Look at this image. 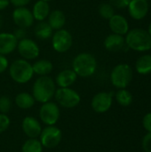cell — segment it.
<instances>
[{
  "label": "cell",
  "mask_w": 151,
  "mask_h": 152,
  "mask_svg": "<svg viewBox=\"0 0 151 152\" xmlns=\"http://www.w3.org/2000/svg\"><path fill=\"white\" fill-rule=\"evenodd\" d=\"M21 127L24 134L30 139H36L42 131V126L38 120L31 116L24 118L22 120Z\"/></svg>",
  "instance_id": "5bb4252c"
},
{
  "label": "cell",
  "mask_w": 151,
  "mask_h": 152,
  "mask_svg": "<svg viewBox=\"0 0 151 152\" xmlns=\"http://www.w3.org/2000/svg\"><path fill=\"white\" fill-rule=\"evenodd\" d=\"M73 44V38L69 31L61 28L56 30V32L52 36V45L57 53H63L68 52Z\"/></svg>",
  "instance_id": "ba28073f"
},
{
  "label": "cell",
  "mask_w": 151,
  "mask_h": 152,
  "mask_svg": "<svg viewBox=\"0 0 151 152\" xmlns=\"http://www.w3.org/2000/svg\"><path fill=\"white\" fill-rule=\"evenodd\" d=\"M32 69L34 74L38 76H47L53 70V63L48 60H39L36 61L33 65Z\"/></svg>",
  "instance_id": "603a6c76"
},
{
  "label": "cell",
  "mask_w": 151,
  "mask_h": 152,
  "mask_svg": "<svg viewBox=\"0 0 151 152\" xmlns=\"http://www.w3.org/2000/svg\"><path fill=\"white\" fill-rule=\"evenodd\" d=\"M39 118L44 125L54 126L60 118L58 104L51 101L43 103L39 110Z\"/></svg>",
  "instance_id": "9c48e42d"
},
{
  "label": "cell",
  "mask_w": 151,
  "mask_h": 152,
  "mask_svg": "<svg viewBox=\"0 0 151 152\" xmlns=\"http://www.w3.org/2000/svg\"><path fill=\"white\" fill-rule=\"evenodd\" d=\"M112 93L101 92L93 96L92 99V109L97 113L107 112L112 105Z\"/></svg>",
  "instance_id": "7c38bea8"
},
{
  "label": "cell",
  "mask_w": 151,
  "mask_h": 152,
  "mask_svg": "<svg viewBox=\"0 0 151 152\" xmlns=\"http://www.w3.org/2000/svg\"><path fill=\"white\" fill-rule=\"evenodd\" d=\"M18 40L12 33H0V54L7 55L17 48Z\"/></svg>",
  "instance_id": "9a60e30c"
},
{
  "label": "cell",
  "mask_w": 151,
  "mask_h": 152,
  "mask_svg": "<svg viewBox=\"0 0 151 152\" xmlns=\"http://www.w3.org/2000/svg\"><path fill=\"white\" fill-rule=\"evenodd\" d=\"M12 34L14 35V37H16V39H17L18 41L27 37V31H26V28H16V29L14 30V32H13Z\"/></svg>",
  "instance_id": "1f68e13d"
},
{
  "label": "cell",
  "mask_w": 151,
  "mask_h": 152,
  "mask_svg": "<svg viewBox=\"0 0 151 152\" xmlns=\"http://www.w3.org/2000/svg\"><path fill=\"white\" fill-rule=\"evenodd\" d=\"M17 49L24 60H34L38 57L40 50L37 44L30 38H23L18 41Z\"/></svg>",
  "instance_id": "30bf717a"
},
{
  "label": "cell",
  "mask_w": 151,
  "mask_h": 152,
  "mask_svg": "<svg viewBox=\"0 0 151 152\" xmlns=\"http://www.w3.org/2000/svg\"><path fill=\"white\" fill-rule=\"evenodd\" d=\"M43 145L37 139L27 140L21 148V152H43Z\"/></svg>",
  "instance_id": "484cf974"
},
{
  "label": "cell",
  "mask_w": 151,
  "mask_h": 152,
  "mask_svg": "<svg viewBox=\"0 0 151 152\" xmlns=\"http://www.w3.org/2000/svg\"><path fill=\"white\" fill-rule=\"evenodd\" d=\"M39 137V141L44 148L53 149L60 144L62 138V133L61 129L55 126H46L42 129Z\"/></svg>",
  "instance_id": "52a82bcc"
},
{
  "label": "cell",
  "mask_w": 151,
  "mask_h": 152,
  "mask_svg": "<svg viewBox=\"0 0 151 152\" xmlns=\"http://www.w3.org/2000/svg\"><path fill=\"white\" fill-rule=\"evenodd\" d=\"M133 79V69L130 65L120 63L117 65L110 73L112 85L118 89L126 88Z\"/></svg>",
  "instance_id": "5b68a950"
},
{
  "label": "cell",
  "mask_w": 151,
  "mask_h": 152,
  "mask_svg": "<svg viewBox=\"0 0 151 152\" xmlns=\"http://www.w3.org/2000/svg\"><path fill=\"white\" fill-rule=\"evenodd\" d=\"M12 20L18 28H28L34 23V17L32 12L25 7H16L12 12Z\"/></svg>",
  "instance_id": "8fae6325"
},
{
  "label": "cell",
  "mask_w": 151,
  "mask_h": 152,
  "mask_svg": "<svg viewBox=\"0 0 151 152\" xmlns=\"http://www.w3.org/2000/svg\"><path fill=\"white\" fill-rule=\"evenodd\" d=\"M142 147L145 152H151V132H149L143 138Z\"/></svg>",
  "instance_id": "4dcf8cb0"
},
{
  "label": "cell",
  "mask_w": 151,
  "mask_h": 152,
  "mask_svg": "<svg viewBox=\"0 0 151 152\" xmlns=\"http://www.w3.org/2000/svg\"><path fill=\"white\" fill-rule=\"evenodd\" d=\"M77 75L73 69L61 70L56 77L55 83L59 87H70L77 80Z\"/></svg>",
  "instance_id": "ac0fdd59"
},
{
  "label": "cell",
  "mask_w": 151,
  "mask_h": 152,
  "mask_svg": "<svg viewBox=\"0 0 151 152\" xmlns=\"http://www.w3.org/2000/svg\"><path fill=\"white\" fill-rule=\"evenodd\" d=\"M54 98L59 105L66 109L75 108L81 102L79 94L70 87H59V89L55 91Z\"/></svg>",
  "instance_id": "8992f818"
},
{
  "label": "cell",
  "mask_w": 151,
  "mask_h": 152,
  "mask_svg": "<svg viewBox=\"0 0 151 152\" xmlns=\"http://www.w3.org/2000/svg\"><path fill=\"white\" fill-rule=\"evenodd\" d=\"M116 100L121 106L127 107L133 102V95L125 88V89H119L116 93Z\"/></svg>",
  "instance_id": "d4e9b609"
},
{
  "label": "cell",
  "mask_w": 151,
  "mask_h": 152,
  "mask_svg": "<svg viewBox=\"0 0 151 152\" xmlns=\"http://www.w3.org/2000/svg\"><path fill=\"white\" fill-rule=\"evenodd\" d=\"M9 1L15 7H22V6H26L27 4H28L31 0H9Z\"/></svg>",
  "instance_id": "e575fe53"
},
{
  "label": "cell",
  "mask_w": 151,
  "mask_h": 152,
  "mask_svg": "<svg viewBox=\"0 0 151 152\" xmlns=\"http://www.w3.org/2000/svg\"><path fill=\"white\" fill-rule=\"evenodd\" d=\"M31 12L35 20H36L37 21L44 20L50 14L49 2H46L44 0H38L34 4L33 10Z\"/></svg>",
  "instance_id": "d6986e66"
},
{
  "label": "cell",
  "mask_w": 151,
  "mask_h": 152,
  "mask_svg": "<svg viewBox=\"0 0 151 152\" xmlns=\"http://www.w3.org/2000/svg\"><path fill=\"white\" fill-rule=\"evenodd\" d=\"M109 26L113 33L121 36L126 35L129 31V23L127 20L120 14H114L109 20Z\"/></svg>",
  "instance_id": "2e32d148"
},
{
  "label": "cell",
  "mask_w": 151,
  "mask_h": 152,
  "mask_svg": "<svg viewBox=\"0 0 151 152\" xmlns=\"http://www.w3.org/2000/svg\"><path fill=\"white\" fill-rule=\"evenodd\" d=\"M34 33L37 38L41 40H46L53 36V28L48 24V22L43 20L39 21L36 25L34 28Z\"/></svg>",
  "instance_id": "7402d4cb"
},
{
  "label": "cell",
  "mask_w": 151,
  "mask_h": 152,
  "mask_svg": "<svg viewBox=\"0 0 151 152\" xmlns=\"http://www.w3.org/2000/svg\"><path fill=\"white\" fill-rule=\"evenodd\" d=\"M147 31H148V33L150 34V36L151 37V22L150 23V25H149V28H148V30Z\"/></svg>",
  "instance_id": "8d00e7d4"
},
{
  "label": "cell",
  "mask_w": 151,
  "mask_h": 152,
  "mask_svg": "<svg viewBox=\"0 0 151 152\" xmlns=\"http://www.w3.org/2000/svg\"><path fill=\"white\" fill-rule=\"evenodd\" d=\"M56 91L55 82L48 76H41L35 81L32 87L34 99L41 103L50 102Z\"/></svg>",
  "instance_id": "6da1fadb"
},
{
  "label": "cell",
  "mask_w": 151,
  "mask_h": 152,
  "mask_svg": "<svg viewBox=\"0 0 151 152\" xmlns=\"http://www.w3.org/2000/svg\"><path fill=\"white\" fill-rule=\"evenodd\" d=\"M48 24L53 30H59L63 28L66 23V16L61 10H54L48 15Z\"/></svg>",
  "instance_id": "ffe728a7"
},
{
  "label": "cell",
  "mask_w": 151,
  "mask_h": 152,
  "mask_svg": "<svg viewBox=\"0 0 151 152\" xmlns=\"http://www.w3.org/2000/svg\"><path fill=\"white\" fill-rule=\"evenodd\" d=\"M10 118L6 114L0 113V134L5 132L10 126Z\"/></svg>",
  "instance_id": "f1b7e54d"
},
{
  "label": "cell",
  "mask_w": 151,
  "mask_h": 152,
  "mask_svg": "<svg viewBox=\"0 0 151 152\" xmlns=\"http://www.w3.org/2000/svg\"><path fill=\"white\" fill-rule=\"evenodd\" d=\"M9 65V61L7 60V58L4 55L0 54V74L4 72Z\"/></svg>",
  "instance_id": "d6a6232c"
},
{
  "label": "cell",
  "mask_w": 151,
  "mask_h": 152,
  "mask_svg": "<svg viewBox=\"0 0 151 152\" xmlns=\"http://www.w3.org/2000/svg\"><path fill=\"white\" fill-rule=\"evenodd\" d=\"M11 78L18 84L28 83L34 75L32 65L24 59H18L12 61L9 67Z\"/></svg>",
  "instance_id": "277c9868"
},
{
  "label": "cell",
  "mask_w": 151,
  "mask_h": 152,
  "mask_svg": "<svg viewBox=\"0 0 151 152\" xmlns=\"http://www.w3.org/2000/svg\"><path fill=\"white\" fill-rule=\"evenodd\" d=\"M99 14L105 20H109L114 14V7L109 3H103L99 6Z\"/></svg>",
  "instance_id": "4316f807"
},
{
  "label": "cell",
  "mask_w": 151,
  "mask_h": 152,
  "mask_svg": "<svg viewBox=\"0 0 151 152\" xmlns=\"http://www.w3.org/2000/svg\"><path fill=\"white\" fill-rule=\"evenodd\" d=\"M131 0H109V4L113 7H117L118 9H123L128 6Z\"/></svg>",
  "instance_id": "f546056e"
},
{
  "label": "cell",
  "mask_w": 151,
  "mask_h": 152,
  "mask_svg": "<svg viewBox=\"0 0 151 152\" xmlns=\"http://www.w3.org/2000/svg\"><path fill=\"white\" fill-rule=\"evenodd\" d=\"M125 39L128 48L136 52H146L151 49V37L146 29L134 28L127 32Z\"/></svg>",
  "instance_id": "7a4b0ae2"
},
{
  "label": "cell",
  "mask_w": 151,
  "mask_h": 152,
  "mask_svg": "<svg viewBox=\"0 0 151 152\" xmlns=\"http://www.w3.org/2000/svg\"><path fill=\"white\" fill-rule=\"evenodd\" d=\"M9 4H10L9 0H0V11L4 10L6 7H8Z\"/></svg>",
  "instance_id": "d590c367"
},
{
  "label": "cell",
  "mask_w": 151,
  "mask_h": 152,
  "mask_svg": "<svg viewBox=\"0 0 151 152\" xmlns=\"http://www.w3.org/2000/svg\"><path fill=\"white\" fill-rule=\"evenodd\" d=\"M125 45V39L124 36L112 33L109 35L104 40V46L109 52L121 51Z\"/></svg>",
  "instance_id": "e0dca14e"
},
{
  "label": "cell",
  "mask_w": 151,
  "mask_h": 152,
  "mask_svg": "<svg viewBox=\"0 0 151 152\" xmlns=\"http://www.w3.org/2000/svg\"><path fill=\"white\" fill-rule=\"evenodd\" d=\"M12 108V101L11 99L6 96H1L0 97V112L2 114H7Z\"/></svg>",
  "instance_id": "83f0119b"
},
{
  "label": "cell",
  "mask_w": 151,
  "mask_h": 152,
  "mask_svg": "<svg viewBox=\"0 0 151 152\" xmlns=\"http://www.w3.org/2000/svg\"><path fill=\"white\" fill-rule=\"evenodd\" d=\"M128 12L134 20L144 19L149 12V3L147 0H131L128 6Z\"/></svg>",
  "instance_id": "4fadbf2b"
},
{
  "label": "cell",
  "mask_w": 151,
  "mask_h": 152,
  "mask_svg": "<svg viewBox=\"0 0 151 152\" xmlns=\"http://www.w3.org/2000/svg\"><path fill=\"white\" fill-rule=\"evenodd\" d=\"M44 1H46V2H50V1H52V0H44Z\"/></svg>",
  "instance_id": "f35d334b"
},
{
  "label": "cell",
  "mask_w": 151,
  "mask_h": 152,
  "mask_svg": "<svg viewBox=\"0 0 151 152\" xmlns=\"http://www.w3.org/2000/svg\"><path fill=\"white\" fill-rule=\"evenodd\" d=\"M135 69L142 75L151 73V54H144L138 58L135 63Z\"/></svg>",
  "instance_id": "cb8c5ba5"
},
{
  "label": "cell",
  "mask_w": 151,
  "mask_h": 152,
  "mask_svg": "<svg viewBox=\"0 0 151 152\" xmlns=\"http://www.w3.org/2000/svg\"><path fill=\"white\" fill-rule=\"evenodd\" d=\"M97 69L96 58L89 53H81L77 54L72 61V69L77 77H89L93 76Z\"/></svg>",
  "instance_id": "3957f363"
},
{
  "label": "cell",
  "mask_w": 151,
  "mask_h": 152,
  "mask_svg": "<svg viewBox=\"0 0 151 152\" xmlns=\"http://www.w3.org/2000/svg\"><path fill=\"white\" fill-rule=\"evenodd\" d=\"M36 100L33 95L28 93H20L15 97V104L18 108L22 110H28L34 106Z\"/></svg>",
  "instance_id": "44dd1931"
},
{
  "label": "cell",
  "mask_w": 151,
  "mask_h": 152,
  "mask_svg": "<svg viewBox=\"0 0 151 152\" xmlns=\"http://www.w3.org/2000/svg\"><path fill=\"white\" fill-rule=\"evenodd\" d=\"M2 25H3V18H2V15H1V13H0V28H1Z\"/></svg>",
  "instance_id": "74e56055"
},
{
  "label": "cell",
  "mask_w": 151,
  "mask_h": 152,
  "mask_svg": "<svg viewBox=\"0 0 151 152\" xmlns=\"http://www.w3.org/2000/svg\"><path fill=\"white\" fill-rule=\"evenodd\" d=\"M143 126L144 128L148 131L151 132V112L148 113L147 115H145V117L143 118Z\"/></svg>",
  "instance_id": "836d02e7"
}]
</instances>
